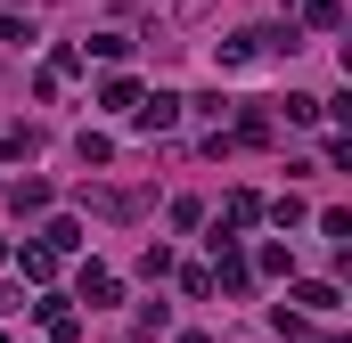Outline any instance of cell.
Returning a JSON list of instances; mask_svg holds the SVG:
<instances>
[{"instance_id":"8992f818","label":"cell","mask_w":352,"mask_h":343,"mask_svg":"<svg viewBox=\"0 0 352 343\" xmlns=\"http://www.w3.org/2000/svg\"><path fill=\"white\" fill-rule=\"evenodd\" d=\"M295 303H303V311H336V286H320V278H311V286H295Z\"/></svg>"},{"instance_id":"277c9868","label":"cell","mask_w":352,"mask_h":343,"mask_svg":"<svg viewBox=\"0 0 352 343\" xmlns=\"http://www.w3.org/2000/svg\"><path fill=\"white\" fill-rule=\"evenodd\" d=\"M16 213H50V180H16Z\"/></svg>"},{"instance_id":"6da1fadb","label":"cell","mask_w":352,"mask_h":343,"mask_svg":"<svg viewBox=\"0 0 352 343\" xmlns=\"http://www.w3.org/2000/svg\"><path fill=\"white\" fill-rule=\"evenodd\" d=\"M180 123V98L173 90H156V98H140V106H131V131H148V139H156V131H173Z\"/></svg>"},{"instance_id":"52a82bcc","label":"cell","mask_w":352,"mask_h":343,"mask_svg":"<svg viewBox=\"0 0 352 343\" xmlns=\"http://www.w3.org/2000/svg\"><path fill=\"white\" fill-rule=\"evenodd\" d=\"M303 16H311L320 33H336V25H344V8H336V0H303Z\"/></svg>"},{"instance_id":"9c48e42d","label":"cell","mask_w":352,"mask_h":343,"mask_svg":"<svg viewBox=\"0 0 352 343\" xmlns=\"http://www.w3.org/2000/svg\"><path fill=\"white\" fill-rule=\"evenodd\" d=\"M213 8H221V0H173V16H180V25H197V16H213Z\"/></svg>"},{"instance_id":"30bf717a","label":"cell","mask_w":352,"mask_h":343,"mask_svg":"<svg viewBox=\"0 0 352 343\" xmlns=\"http://www.w3.org/2000/svg\"><path fill=\"white\" fill-rule=\"evenodd\" d=\"M180 343H213V335H180Z\"/></svg>"},{"instance_id":"7a4b0ae2","label":"cell","mask_w":352,"mask_h":343,"mask_svg":"<svg viewBox=\"0 0 352 343\" xmlns=\"http://www.w3.org/2000/svg\"><path fill=\"white\" fill-rule=\"evenodd\" d=\"M115 294H123V286H115V270H82V303H90V311H107Z\"/></svg>"},{"instance_id":"5b68a950","label":"cell","mask_w":352,"mask_h":343,"mask_svg":"<svg viewBox=\"0 0 352 343\" xmlns=\"http://www.w3.org/2000/svg\"><path fill=\"white\" fill-rule=\"evenodd\" d=\"M41 246H50V254H74V246H82V229H74V221H50V229H41Z\"/></svg>"},{"instance_id":"3957f363","label":"cell","mask_w":352,"mask_h":343,"mask_svg":"<svg viewBox=\"0 0 352 343\" xmlns=\"http://www.w3.org/2000/svg\"><path fill=\"white\" fill-rule=\"evenodd\" d=\"M246 221H263V196H246V188H238V196H230V221H221V229H230V237H238V229H246Z\"/></svg>"},{"instance_id":"ba28073f","label":"cell","mask_w":352,"mask_h":343,"mask_svg":"<svg viewBox=\"0 0 352 343\" xmlns=\"http://www.w3.org/2000/svg\"><path fill=\"white\" fill-rule=\"evenodd\" d=\"M0 41H33V16L25 8H0Z\"/></svg>"}]
</instances>
